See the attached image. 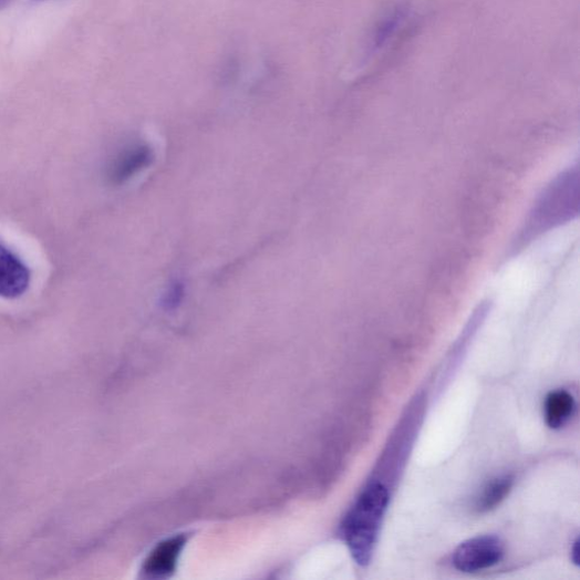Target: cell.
<instances>
[{
	"label": "cell",
	"instance_id": "5",
	"mask_svg": "<svg viewBox=\"0 0 580 580\" xmlns=\"http://www.w3.org/2000/svg\"><path fill=\"white\" fill-rule=\"evenodd\" d=\"M154 160L155 153L149 145H130L112 160L107 170V178L113 185H122L151 167Z\"/></svg>",
	"mask_w": 580,
	"mask_h": 580
},
{
	"label": "cell",
	"instance_id": "8",
	"mask_svg": "<svg viewBox=\"0 0 580 580\" xmlns=\"http://www.w3.org/2000/svg\"><path fill=\"white\" fill-rule=\"evenodd\" d=\"M514 486L511 475H503L490 480L476 500L478 512H488L498 507L509 495Z\"/></svg>",
	"mask_w": 580,
	"mask_h": 580
},
{
	"label": "cell",
	"instance_id": "4",
	"mask_svg": "<svg viewBox=\"0 0 580 580\" xmlns=\"http://www.w3.org/2000/svg\"><path fill=\"white\" fill-rule=\"evenodd\" d=\"M30 282L29 267L14 251L0 244V299L14 300L23 297Z\"/></svg>",
	"mask_w": 580,
	"mask_h": 580
},
{
	"label": "cell",
	"instance_id": "6",
	"mask_svg": "<svg viewBox=\"0 0 580 580\" xmlns=\"http://www.w3.org/2000/svg\"><path fill=\"white\" fill-rule=\"evenodd\" d=\"M185 545L183 537L160 543L144 562L143 571L152 577H165L174 571Z\"/></svg>",
	"mask_w": 580,
	"mask_h": 580
},
{
	"label": "cell",
	"instance_id": "3",
	"mask_svg": "<svg viewBox=\"0 0 580 580\" xmlns=\"http://www.w3.org/2000/svg\"><path fill=\"white\" fill-rule=\"evenodd\" d=\"M505 557V545L498 537L485 536L462 543L453 556L455 568L462 572H477L493 568Z\"/></svg>",
	"mask_w": 580,
	"mask_h": 580
},
{
	"label": "cell",
	"instance_id": "9",
	"mask_svg": "<svg viewBox=\"0 0 580 580\" xmlns=\"http://www.w3.org/2000/svg\"><path fill=\"white\" fill-rule=\"evenodd\" d=\"M578 548H579V542H578V540H576V542L573 543V548H572V550H571V552H572V553H571V559H572V561H573L574 565H578V560H579V559H578V557H579V553H578L579 550H578Z\"/></svg>",
	"mask_w": 580,
	"mask_h": 580
},
{
	"label": "cell",
	"instance_id": "7",
	"mask_svg": "<svg viewBox=\"0 0 580 580\" xmlns=\"http://www.w3.org/2000/svg\"><path fill=\"white\" fill-rule=\"evenodd\" d=\"M576 408L573 397L566 391L551 392L545 404L546 422L553 429L561 428L571 418Z\"/></svg>",
	"mask_w": 580,
	"mask_h": 580
},
{
	"label": "cell",
	"instance_id": "1",
	"mask_svg": "<svg viewBox=\"0 0 580 580\" xmlns=\"http://www.w3.org/2000/svg\"><path fill=\"white\" fill-rule=\"evenodd\" d=\"M578 169H569L557 177L530 211L512 252L517 253L543 234L573 219L578 215Z\"/></svg>",
	"mask_w": 580,
	"mask_h": 580
},
{
	"label": "cell",
	"instance_id": "2",
	"mask_svg": "<svg viewBox=\"0 0 580 580\" xmlns=\"http://www.w3.org/2000/svg\"><path fill=\"white\" fill-rule=\"evenodd\" d=\"M390 491L373 481L361 494L343 524V534L354 560L362 567L370 563L381 524L390 505Z\"/></svg>",
	"mask_w": 580,
	"mask_h": 580
}]
</instances>
